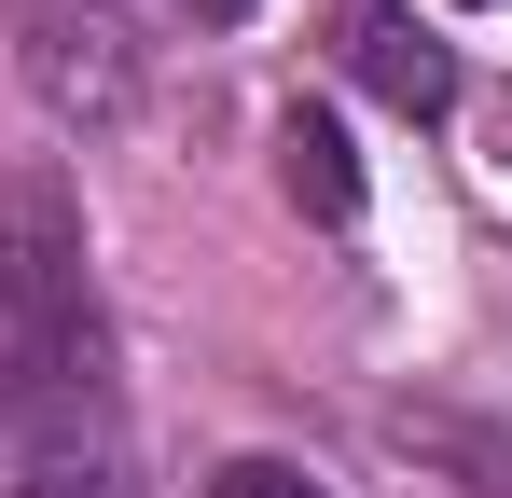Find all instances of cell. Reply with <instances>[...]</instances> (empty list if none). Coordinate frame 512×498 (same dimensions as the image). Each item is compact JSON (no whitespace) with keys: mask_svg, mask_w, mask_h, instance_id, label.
Here are the masks:
<instances>
[{"mask_svg":"<svg viewBox=\"0 0 512 498\" xmlns=\"http://www.w3.org/2000/svg\"><path fill=\"white\" fill-rule=\"evenodd\" d=\"M111 429V319L84 277V208L56 166H14L0 194V457Z\"/></svg>","mask_w":512,"mask_h":498,"instance_id":"cell-1","label":"cell"},{"mask_svg":"<svg viewBox=\"0 0 512 498\" xmlns=\"http://www.w3.org/2000/svg\"><path fill=\"white\" fill-rule=\"evenodd\" d=\"M14 70H28V97H42L70 139H111V125L139 111L153 56H139V28H125L111 0H14Z\"/></svg>","mask_w":512,"mask_h":498,"instance_id":"cell-2","label":"cell"},{"mask_svg":"<svg viewBox=\"0 0 512 498\" xmlns=\"http://www.w3.org/2000/svg\"><path fill=\"white\" fill-rule=\"evenodd\" d=\"M346 70L374 83V97H388L402 125H443V111L471 97V70H457V42H443V28H416L402 0H374V14L346 28Z\"/></svg>","mask_w":512,"mask_h":498,"instance_id":"cell-3","label":"cell"},{"mask_svg":"<svg viewBox=\"0 0 512 498\" xmlns=\"http://www.w3.org/2000/svg\"><path fill=\"white\" fill-rule=\"evenodd\" d=\"M402 457H429V471H457L471 498H512V429L499 415H471V402H388L374 415Z\"/></svg>","mask_w":512,"mask_h":498,"instance_id":"cell-4","label":"cell"},{"mask_svg":"<svg viewBox=\"0 0 512 498\" xmlns=\"http://www.w3.org/2000/svg\"><path fill=\"white\" fill-rule=\"evenodd\" d=\"M277 194H291V208H305V222H360V153H346V125L333 111H319V97H291V111H277Z\"/></svg>","mask_w":512,"mask_h":498,"instance_id":"cell-5","label":"cell"},{"mask_svg":"<svg viewBox=\"0 0 512 498\" xmlns=\"http://www.w3.org/2000/svg\"><path fill=\"white\" fill-rule=\"evenodd\" d=\"M0 498H139V471H125V443L97 429V443H28V457L0 471Z\"/></svg>","mask_w":512,"mask_h":498,"instance_id":"cell-6","label":"cell"},{"mask_svg":"<svg viewBox=\"0 0 512 498\" xmlns=\"http://www.w3.org/2000/svg\"><path fill=\"white\" fill-rule=\"evenodd\" d=\"M208 498H333V485H319V471H291V457H222Z\"/></svg>","mask_w":512,"mask_h":498,"instance_id":"cell-7","label":"cell"},{"mask_svg":"<svg viewBox=\"0 0 512 498\" xmlns=\"http://www.w3.org/2000/svg\"><path fill=\"white\" fill-rule=\"evenodd\" d=\"M180 14H194V28H236V14H250V0H180Z\"/></svg>","mask_w":512,"mask_h":498,"instance_id":"cell-8","label":"cell"},{"mask_svg":"<svg viewBox=\"0 0 512 498\" xmlns=\"http://www.w3.org/2000/svg\"><path fill=\"white\" fill-rule=\"evenodd\" d=\"M457 14H499V0H457Z\"/></svg>","mask_w":512,"mask_h":498,"instance_id":"cell-9","label":"cell"}]
</instances>
